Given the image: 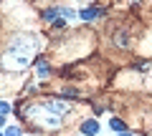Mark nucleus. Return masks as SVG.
I'll list each match as a JSON object with an SVG mask.
<instances>
[{
    "instance_id": "ddd939ff",
    "label": "nucleus",
    "mask_w": 152,
    "mask_h": 136,
    "mask_svg": "<svg viewBox=\"0 0 152 136\" xmlns=\"http://www.w3.org/2000/svg\"><path fill=\"white\" fill-rule=\"evenodd\" d=\"M0 136H3V134H0Z\"/></svg>"
},
{
    "instance_id": "9b49d317",
    "label": "nucleus",
    "mask_w": 152,
    "mask_h": 136,
    "mask_svg": "<svg viewBox=\"0 0 152 136\" xmlns=\"http://www.w3.org/2000/svg\"><path fill=\"white\" fill-rule=\"evenodd\" d=\"M61 15H66V18H74V10H69V8H61Z\"/></svg>"
},
{
    "instance_id": "6e6552de",
    "label": "nucleus",
    "mask_w": 152,
    "mask_h": 136,
    "mask_svg": "<svg viewBox=\"0 0 152 136\" xmlns=\"http://www.w3.org/2000/svg\"><path fill=\"white\" fill-rule=\"evenodd\" d=\"M58 13H61V8H48V10L43 13V18H46V20H51V18H56Z\"/></svg>"
},
{
    "instance_id": "f257e3e1",
    "label": "nucleus",
    "mask_w": 152,
    "mask_h": 136,
    "mask_svg": "<svg viewBox=\"0 0 152 136\" xmlns=\"http://www.w3.org/2000/svg\"><path fill=\"white\" fill-rule=\"evenodd\" d=\"M36 45H38V40L33 38V35H20V38H15L10 43V48H5V53H3V65H5L8 71H20V68H26Z\"/></svg>"
},
{
    "instance_id": "f8f14e48",
    "label": "nucleus",
    "mask_w": 152,
    "mask_h": 136,
    "mask_svg": "<svg viewBox=\"0 0 152 136\" xmlns=\"http://www.w3.org/2000/svg\"><path fill=\"white\" fill-rule=\"evenodd\" d=\"M119 136H132V134H129V131H122V134H119Z\"/></svg>"
},
{
    "instance_id": "1a4fd4ad",
    "label": "nucleus",
    "mask_w": 152,
    "mask_h": 136,
    "mask_svg": "<svg viewBox=\"0 0 152 136\" xmlns=\"http://www.w3.org/2000/svg\"><path fill=\"white\" fill-rule=\"evenodd\" d=\"M3 136H20V129H15V126H10V129L5 131Z\"/></svg>"
},
{
    "instance_id": "f03ea898",
    "label": "nucleus",
    "mask_w": 152,
    "mask_h": 136,
    "mask_svg": "<svg viewBox=\"0 0 152 136\" xmlns=\"http://www.w3.org/2000/svg\"><path fill=\"white\" fill-rule=\"evenodd\" d=\"M28 119L36 121V124H41V126H46V129H56V126L61 124V116H56L53 111L46 106V101L38 104V106H31V109H28Z\"/></svg>"
},
{
    "instance_id": "0eeeda50",
    "label": "nucleus",
    "mask_w": 152,
    "mask_h": 136,
    "mask_svg": "<svg viewBox=\"0 0 152 136\" xmlns=\"http://www.w3.org/2000/svg\"><path fill=\"white\" fill-rule=\"evenodd\" d=\"M109 126H112V129H114V131H119V134H122V131H124V129H127V126H124V124H122V121H119V119H112V121H109Z\"/></svg>"
},
{
    "instance_id": "7ed1b4c3",
    "label": "nucleus",
    "mask_w": 152,
    "mask_h": 136,
    "mask_svg": "<svg viewBox=\"0 0 152 136\" xmlns=\"http://www.w3.org/2000/svg\"><path fill=\"white\" fill-rule=\"evenodd\" d=\"M79 129H81V134H84V136H96V134H99V124H96L94 119L81 121V126H79Z\"/></svg>"
},
{
    "instance_id": "9d476101",
    "label": "nucleus",
    "mask_w": 152,
    "mask_h": 136,
    "mask_svg": "<svg viewBox=\"0 0 152 136\" xmlns=\"http://www.w3.org/2000/svg\"><path fill=\"white\" fill-rule=\"evenodd\" d=\"M8 111H10V106H8V104H5V101H0V116H5V114H8Z\"/></svg>"
},
{
    "instance_id": "423d86ee",
    "label": "nucleus",
    "mask_w": 152,
    "mask_h": 136,
    "mask_svg": "<svg viewBox=\"0 0 152 136\" xmlns=\"http://www.w3.org/2000/svg\"><path fill=\"white\" fill-rule=\"evenodd\" d=\"M114 40H117V45H122V48H127V45H129V38H127V33H124V30L117 33V35H114Z\"/></svg>"
},
{
    "instance_id": "20e7f679",
    "label": "nucleus",
    "mask_w": 152,
    "mask_h": 136,
    "mask_svg": "<svg viewBox=\"0 0 152 136\" xmlns=\"http://www.w3.org/2000/svg\"><path fill=\"white\" fill-rule=\"evenodd\" d=\"M99 13H102L99 8H84V10L79 13V18H81V20H94V18H96Z\"/></svg>"
},
{
    "instance_id": "39448f33",
    "label": "nucleus",
    "mask_w": 152,
    "mask_h": 136,
    "mask_svg": "<svg viewBox=\"0 0 152 136\" xmlns=\"http://www.w3.org/2000/svg\"><path fill=\"white\" fill-rule=\"evenodd\" d=\"M48 63H46V60H38V63H36V76L38 78H48Z\"/></svg>"
}]
</instances>
